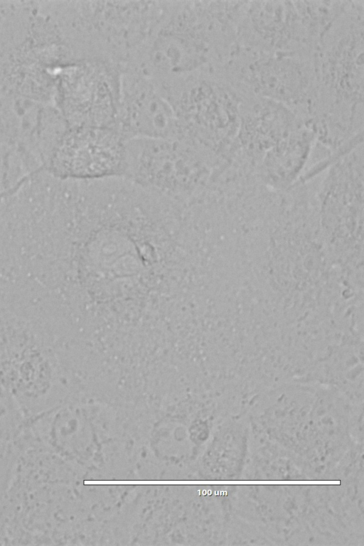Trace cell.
Instances as JSON below:
<instances>
[{
    "instance_id": "9",
    "label": "cell",
    "mask_w": 364,
    "mask_h": 546,
    "mask_svg": "<svg viewBox=\"0 0 364 546\" xmlns=\"http://www.w3.org/2000/svg\"><path fill=\"white\" fill-rule=\"evenodd\" d=\"M127 139L113 127H72L56 144L46 170L63 180L124 176Z\"/></svg>"
},
{
    "instance_id": "6",
    "label": "cell",
    "mask_w": 364,
    "mask_h": 546,
    "mask_svg": "<svg viewBox=\"0 0 364 546\" xmlns=\"http://www.w3.org/2000/svg\"><path fill=\"white\" fill-rule=\"evenodd\" d=\"M363 1H350L314 52L317 95L326 107H363Z\"/></svg>"
},
{
    "instance_id": "1",
    "label": "cell",
    "mask_w": 364,
    "mask_h": 546,
    "mask_svg": "<svg viewBox=\"0 0 364 546\" xmlns=\"http://www.w3.org/2000/svg\"><path fill=\"white\" fill-rule=\"evenodd\" d=\"M236 40L226 1H165L162 16L124 68L162 85L218 70Z\"/></svg>"
},
{
    "instance_id": "7",
    "label": "cell",
    "mask_w": 364,
    "mask_h": 546,
    "mask_svg": "<svg viewBox=\"0 0 364 546\" xmlns=\"http://www.w3.org/2000/svg\"><path fill=\"white\" fill-rule=\"evenodd\" d=\"M58 97L68 127H114L122 69L102 60H82L58 67Z\"/></svg>"
},
{
    "instance_id": "4",
    "label": "cell",
    "mask_w": 364,
    "mask_h": 546,
    "mask_svg": "<svg viewBox=\"0 0 364 546\" xmlns=\"http://www.w3.org/2000/svg\"><path fill=\"white\" fill-rule=\"evenodd\" d=\"M165 1H77L75 19L88 59L123 70L158 24Z\"/></svg>"
},
{
    "instance_id": "2",
    "label": "cell",
    "mask_w": 364,
    "mask_h": 546,
    "mask_svg": "<svg viewBox=\"0 0 364 546\" xmlns=\"http://www.w3.org/2000/svg\"><path fill=\"white\" fill-rule=\"evenodd\" d=\"M64 375L58 347L30 321L0 307V386L23 408L51 403Z\"/></svg>"
},
{
    "instance_id": "8",
    "label": "cell",
    "mask_w": 364,
    "mask_h": 546,
    "mask_svg": "<svg viewBox=\"0 0 364 546\" xmlns=\"http://www.w3.org/2000/svg\"><path fill=\"white\" fill-rule=\"evenodd\" d=\"M331 166L319 193L322 236L333 251L358 255L363 245V150L350 151Z\"/></svg>"
},
{
    "instance_id": "10",
    "label": "cell",
    "mask_w": 364,
    "mask_h": 546,
    "mask_svg": "<svg viewBox=\"0 0 364 546\" xmlns=\"http://www.w3.org/2000/svg\"><path fill=\"white\" fill-rule=\"evenodd\" d=\"M113 127L127 141L136 137L179 139L177 118L170 102L150 79L131 70L122 72Z\"/></svg>"
},
{
    "instance_id": "3",
    "label": "cell",
    "mask_w": 364,
    "mask_h": 546,
    "mask_svg": "<svg viewBox=\"0 0 364 546\" xmlns=\"http://www.w3.org/2000/svg\"><path fill=\"white\" fill-rule=\"evenodd\" d=\"M157 87V86H156ZM176 114L179 139L225 158L238 134L244 95L215 73L158 86Z\"/></svg>"
},
{
    "instance_id": "11",
    "label": "cell",
    "mask_w": 364,
    "mask_h": 546,
    "mask_svg": "<svg viewBox=\"0 0 364 546\" xmlns=\"http://www.w3.org/2000/svg\"><path fill=\"white\" fill-rule=\"evenodd\" d=\"M38 171L24 153L0 136V204Z\"/></svg>"
},
{
    "instance_id": "5",
    "label": "cell",
    "mask_w": 364,
    "mask_h": 546,
    "mask_svg": "<svg viewBox=\"0 0 364 546\" xmlns=\"http://www.w3.org/2000/svg\"><path fill=\"white\" fill-rule=\"evenodd\" d=\"M222 161L189 141L136 137L126 141L124 176L172 195L192 196L211 185Z\"/></svg>"
}]
</instances>
